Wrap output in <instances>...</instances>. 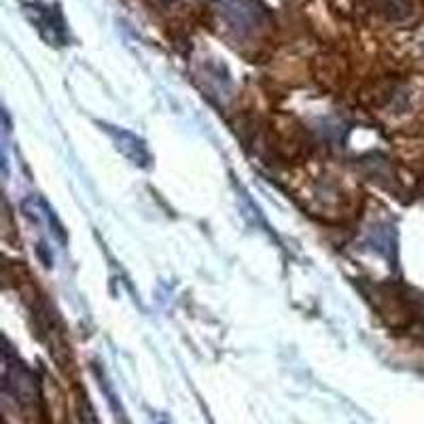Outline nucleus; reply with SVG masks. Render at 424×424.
Instances as JSON below:
<instances>
[{"label":"nucleus","mask_w":424,"mask_h":424,"mask_svg":"<svg viewBox=\"0 0 424 424\" xmlns=\"http://www.w3.org/2000/svg\"><path fill=\"white\" fill-rule=\"evenodd\" d=\"M219 13L235 34H253L265 23V11L257 0H221Z\"/></svg>","instance_id":"obj_1"},{"label":"nucleus","mask_w":424,"mask_h":424,"mask_svg":"<svg viewBox=\"0 0 424 424\" xmlns=\"http://www.w3.org/2000/svg\"><path fill=\"white\" fill-rule=\"evenodd\" d=\"M3 391L5 399H15L21 405H32L34 397H37V384H34L32 373L13 357L9 348H5Z\"/></svg>","instance_id":"obj_2"},{"label":"nucleus","mask_w":424,"mask_h":424,"mask_svg":"<svg viewBox=\"0 0 424 424\" xmlns=\"http://www.w3.org/2000/svg\"><path fill=\"white\" fill-rule=\"evenodd\" d=\"M104 129L115 140L117 149H119L129 161L136 163V166H140V168H149L151 153H149L147 145L136 134L127 132V129H121V127H115V125H104Z\"/></svg>","instance_id":"obj_3"},{"label":"nucleus","mask_w":424,"mask_h":424,"mask_svg":"<svg viewBox=\"0 0 424 424\" xmlns=\"http://www.w3.org/2000/svg\"><path fill=\"white\" fill-rule=\"evenodd\" d=\"M34 17L32 21L39 26V30L45 34V28L49 30L47 39L57 43V45H64L66 43V28H64V21L60 17L57 11H53L51 7H41V5H34Z\"/></svg>","instance_id":"obj_4"},{"label":"nucleus","mask_w":424,"mask_h":424,"mask_svg":"<svg viewBox=\"0 0 424 424\" xmlns=\"http://www.w3.org/2000/svg\"><path fill=\"white\" fill-rule=\"evenodd\" d=\"M83 424H98L96 416H93V411L89 407H85V411H83Z\"/></svg>","instance_id":"obj_5"}]
</instances>
